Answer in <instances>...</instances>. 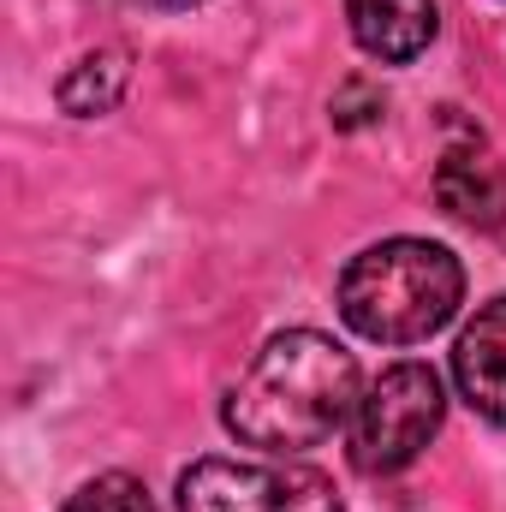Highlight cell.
Returning a JSON list of instances; mask_svg holds the SVG:
<instances>
[{
  "label": "cell",
  "mask_w": 506,
  "mask_h": 512,
  "mask_svg": "<svg viewBox=\"0 0 506 512\" xmlns=\"http://www.w3.org/2000/svg\"><path fill=\"white\" fill-rule=\"evenodd\" d=\"M358 399H364L358 358L340 340H328L316 328H286L233 382L221 417L245 447L304 453V447H322L334 429H346Z\"/></svg>",
  "instance_id": "cell-1"
},
{
  "label": "cell",
  "mask_w": 506,
  "mask_h": 512,
  "mask_svg": "<svg viewBox=\"0 0 506 512\" xmlns=\"http://www.w3.org/2000/svg\"><path fill=\"white\" fill-rule=\"evenodd\" d=\"M465 268L447 245L429 239H381L358 251L340 274V316L352 334L376 346H417L459 316Z\"/></svg>",
  "instance_id": "cell-2"
},
{
  "label": "cell",
  "mask_w": 506,
  "mask_h": 512,
  "mask_svg": "<svg viewBox=\"0 0 506 512\" xmlns=\"http://www.w3.org/2000/svg\"><path fill=\"white\" fill-rule=\"evenodd\" d=\"M447 393L429 364H393L364 387L352 411V465L364 477H393L405 471L441 429Z\"/></svg>",
  "instance_id": "cell-3"
},
{
  "label": "cell",
  "mask_w": 506,
  "mask_h": 512,
  "mask_svg": "<svg viewBox=\"0 0 506 512\" xmlns=\"http://www.w3.org/2000/svg\"><path fill=\"white\" fill-rule=\"evenodd\" d=\"M179 512H346L316 465H239L197 459L179 477Z\"/></svg>",
  "instance_id": "cell-4"
},
{
  "label": "cell",
  "mask_w": 506,
  "mask_h": 512,
  "mask_svg": "<svg viewBox=\"0 0 506 512\" xmlns=\"http://www.w3.org/2000/svg\"><path fill=\"white\" fill-rule=\"evenodd\" d=\"M435 203L453 215V221H465V227H477V233H501L506 227V167L495 149H483L477 137L471 143H453L447 155H441V167H435Z\"/></svg>",
  "instance_id": "cell-5"
},
{
  "label": "cell",
  "mask_w": 506,
  "mask_h": 512,
  "mask_svg": "<svg viewBox=\"0 0 506 512\" xmlns=\"http://www.w3.org/2000/svg\"><path fill=\"white\" fill-rule=\"evenodd\" d=\"M453 382L471 399V411H483L489 423L506 429V292L465 322L453 346Z\"/></svg>",
  "instance_id": "cell-6"
},
{
  "label": "cell",
  "mask_w": 506,
  "mask_h": 512,
  "mask_svg": "<svg viewBox=\"0 0 506 512\" xmlns=\"http://www.w3.org/2000/svg\"><path fill=\"white\" fill-rule=\"evenodd\" d=\"M346 18H352L358 48L381 66L417 60L435 42V24H441L435 0H346Z\"/></svg>",
  "instance_id": "cell-7"
},
{
  "label": "cell",
  "mask_w": 506,
  "mask_h": 512,
  "mask_svg": "<svg viewBox=\"0 0 506 512\" xmlns=\"http://www.w3.org/2000/svg\"><path fill=\"white\" fill-rule=\"evenodd\" d=\"M131 84V54L126 48H90L66 78H60V108L72 114V120H96V114H114L120 108V96H126Z\"/></svg>",
  "instance_id": "cell-8"
},
{
  "label": "cell",
  "mask_w": 506,
  "mask_h": 512,
  "mask_svg": "<svg viewBox=\"0 0 506 512\" xmlns=\"http://www.w3.org/2000/svg\"><path fill=\"white\" fill-rule=\"evenodd\" d=\"M66 512H155V507H149V489H143L137 477L108 471V477H90V483L66 501Z\"/></svg>",
  "instance_id": "cell-9"
},
{
  "label": "cell",
  "mask_w": 506,
  "mask_h": 512,
  "mask_svg": "<svg viewBox=\"0 0 506 512\" xmlns=\"http://www.w3.org/2000/svg\"><path fill=\"white\" fill-rule=\"evenodd\" d=\"M376 114H381V96L370 84H358V78L334 96V126H364V120H376Z\"/></svg>",
  "instance_id": "cell-10"
},
{
  "label": "cell",
  "mask_w": 506,
  "mask_h": 512,
  "mask_svg": "<svg viewBox=\"0 0 506 512\" xmlns=\"http://www.w3.org/2000/svg\"><path fill=\"white\" fill-rule=\"evenodd\" d=\"M126 6H155V12H185V6H203V0H126Z\"/></svg>",
  "instance_id": "cell-11"
},
{
  "label": "cell",
  "mask_w": 506,
  "mask_h": 512,
  "mask_svg": "<svg viewBox=\"0 0 506 512\" xmlns=\"http://www.w3.org/2000/svg\"><path fill=\"white\" fill-rule=\"evenodd\" d=\"M495 239H501V251H506V227H501V233H495Z\"/></svg>",
  "instance_id": "cell-12"
}]
</instances>
